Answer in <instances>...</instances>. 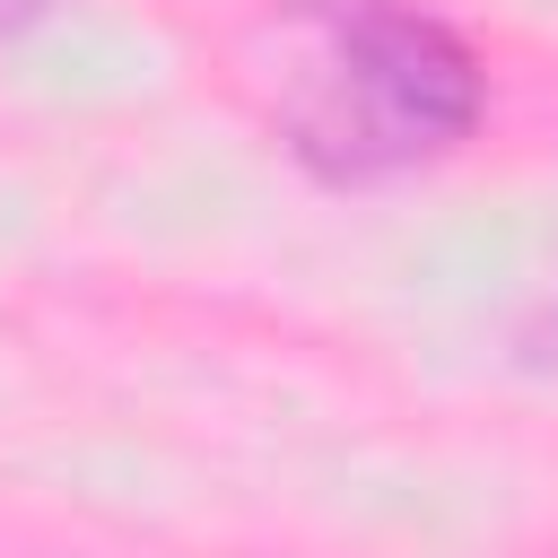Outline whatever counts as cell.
I'll use <instances>...</instances> for the list:
<instances>
[{
	"label": "cell",
	"mask_w": 558,
	"mask_h": 558,
	"mask_svg": "<svg viewBox=\"0 0 558 558\" xmlns=\"http://www.w3.org/2000/svg\"><path fill=\"white\" fill-rule=\"evenodd\" d=\"M262 96L296 166L323 183H384L453 157L488 113L471 44L401 0H296L270 26Z\"/></svg>",
	"instance_id": "obj_1"
},
{
	"label": "cell",
	"mask_w": 558,
	"mask_h": 558,
	"mask_svg": "<svg viewBox=\"0 0 558 558\" xmlns=\"http://www.w3.org/2000/svg\"><path fill=\"white\" fill-rule=\"evenodd\" d=\"M44 9H52V0H0V44H9V35H26Z\"/></svg>",
	"instance_id": "obj_2"
}]
</instances>
